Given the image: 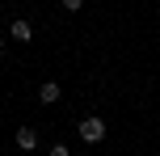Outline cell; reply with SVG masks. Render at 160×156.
Here are the masks:
<instances>
[{"label":"cell","instance_id":"3","mask_svg":"<svg viewBox=\"0 0 160 156\" xmlns=\"http://www.w3.org/2000/svg\"><path fill=\"white\" fill-rule=\"evenodd\" d=\"M59 97H63V89H59V80H42V84H38V101H42V106H55Z\"/></svg>","mask_w":160,"mask_h":156},{"label":"cell","instance_id":"5","mask_svg":"<svg viewBox=\"0 0 160 156\" xmlns=\"http://www.w3.org/2000/svg\"><path fill=\"white\" fill-rule=\"evenodd\" d=\"M47 156H72V148H68L63 139H55V143H51V148H47Z\"/></svg>","mask_w":160,"mask_h":156},{"label":"cell","instance_id":"1","mask_svg":"<svg viewBox=\"0 0 160 156\" xmlns=\"http://www.w3.org/2000/svg\"><path fill=\"white\" fill-rule=\"evenodd\" d=\"M76 135H80V139H84V143H105V135H110V127H105V118L88 114V118H80Z\"/></svg>","mask_w":160,"mask_h":156},{"label":"cell","instance_id":"6","mask_svg":"<svg viewBox=\"0 0 160 156\" xmlns=\"http://www.w3.org/2000/svg\"><path fill=\"white\" fill-rule=\"evenodd\" d=\"M63 8H68V13H80V8H84V0H63Z\"/></svg>","mask_w":160,"mask_h":156},{"label":"cell","instance_id":"2","mask_svg":"<svg viewBox=\"0 0 160 156\" xmlns=\"http://www.w3.org/2000/svg\"><path fill=\"white\" fill-rule=\"evenodd\" d=\"M8 38H13V42H21V47H30V42H34V25L25 21V17H17V21L8 25Z\"/></svg>","mask_w":160,"mask_h":156},{"label":"cell","instance_id":"7","mask_svg":"<svg viewBox=\"0 0 160 156\" xmlns=\"http://www.w3.org/2000/svg\"><path fill=\"white\" fill-rule=\"evenodd\" d=\"M0 55H4V38H0Z\"/></svg>","mask_w":160,"mask_h":156},{"label":"cell","instance_id":"4","mask_svg":"<svg viewBox=\"0 0 160 156\" xmlns=\"http://www.w3.org/2000/svg\"><path fill=\"white\" fill-rule=\"evenodd\" d=\"M13 143H17L21 152H34V148H38V131H34V127H21V131L13 135Z\"/></svg>","mask_w":160,"mask_h":156}]
</instances>
